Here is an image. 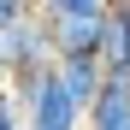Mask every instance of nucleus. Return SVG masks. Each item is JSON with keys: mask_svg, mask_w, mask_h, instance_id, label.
I'll return each instance as SVG.
<instances>
[{"mask_svg": "<svg viewBox=\"0 0 130 130\" xmlns=\"http://www.w3.org/2000/svg\"><path fill=\"white\" fill-rule=\"evenodd\" d=\"M59 65V59H53ZM36 71V77H24V83H12V95L24 101V118H30V130H83V106L71 101V89L59 83V71Z\"/></svg>", "mask_w": 130, "mask_h": 130, "instance_id": "obj_1", "label": "nucleus"}, {"mask_svg": "<svg viewBox=\"0 0 130 130\" xmlns=\"http://www.w3.org/2000/svg\"><path fill=\"white\" fill-rule=\"evenodd\" d=\"M53 71H59V83H65V89H71V101L89 112V106H95V95H101V83H106V65H101V53H65Z\"/></svg>", "mask_w": 130, "mask_h": 130, "instance_id": "obj_2", "label": "nucleus"}, {"mask_svg": "<svg viewBox=\"0 0 130 130\" xmlns=\"http://www.w3.org/2000/svg\"><path fill=\"white\" fill-rule=\"evenodd\" d=\"M101 65L106 77H130V0H112V12L101 24Z\"/></svg>", "mask_w": 130, "mask_h": 130, "instance_id": "obj_3", "label": "nucleus"}, {"mask_svg": "<svg viewBox=\"0 0 130 130\" xmlns=\"http://www.w3.org/2000/svg\"><path fill=\"white\" fill-rule=\"evenodd\" d=\"M89 130H130V77H106L89 106Z\"/></svg>", "mask_w": 130, "mask_h": 130, "instance_id": "obj_4", "label": "nucleus"}, {"mask_svg": "<svg viewBox=\"0 0 130 130\" xmlns=\"http://www.w3.org/2000/svg\"><path fill=\"white\" fill-rule=\"evenodd\" d=\"M101 24L106 18H47V36H53V53H101Z\"/></svg>", "mask_w": 130, "mask_h": 130, "instance_id": "obj_5", "label": "nucleus"}, {"mask_svg": "<svg viewBox=\"0 0 130 130\" xmlns=\"http://www.w3.org/2000/svg\"><path fill=\"white\" fill-rule=\"evenodd\" d=\"M47 18H106L112 12V0H41Z\"/></svg>", "mask_w": 130, "mask_h": 130, "instance_id": "obj_6", "label": "nucleus"}, {"mask_svg": "<svg viewBox=\"0 0 130 130\" xmlns=\"http://www.w3.org/2000/svg\"><path fill=\"white\" fill-rule=\"evenodd\" d=\"M0 130H30V118H24V101L12 95V83H0Z\"/></svg>", "mask_w": 130, "mask_h": 130, "instance_id": "obj_7", "label": "nucleus"}, {"mask_svg": "<svg viewBox=\"0 0 130 130\" xmlns=\"http://www.w3.org/2000/svg\"><path fill=\"white\" fill-rule=\"evenodd\" d=\"M24 12H30V0H0V30H6L12 18H24Z\"/></svg>", "mask_w": 130, "mask_h": 130, "instance_id": "obj_8", "label": "nucleus"}, {"mask_svg": "<svg viewBox=\"0 0 130 130\" xmlns=\"http://www.w3.org/2000/svg\"><path fill=\"white\" fill-rule=\"evenodd\" d=\"M0 83H6V71H0Z\"/></svg>", "mask_w": 130, "mask_h": 130, "instance_id": "obj_9", "label": "nucleus"}]
</instances>
